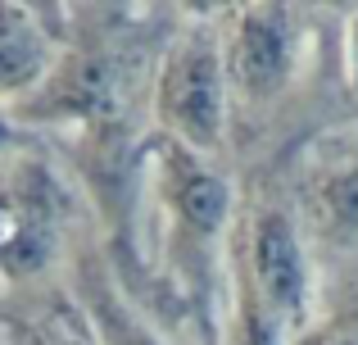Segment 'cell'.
<instances>
[{"label":"cell","instance_id":"6da1fadb","mask_svg":"<svg viewBox=\"0 0 358 345\" xmlns=\"http://www.w3.org/2000/svg\"><path fill=\"white\" fill-rule=\"evenodd\" d=\"M227 50L213 23H195L173 41L155 87V114L177 146L209 155L227 132Z\"/></svg>","mask_w":358,"mask_h":345},{"label":"cell","instance_id":"7a4b0ae2","mask_svg":"<svg viewBox=\"0 0 358 345\" xmlns=\"http://www.w3.org/2000/svg\"><path fill=\"white\" fill-rule=\"evenodd\" d=\"M222 50L231 91H241L245 100H268L286 87L295 69V23L281 5H250L231 18Z\"/></svg>","mask_w":358,"mask_h":345},{"label":"cell","instance_id":"3957f363","mask_svg":"<svg viewBox=\"0 0 358 345\" xmlns=\"http://www.w3.org/2000/svg\"><path fill=\"white\" fill-rule=\"evenodd\" d=\"M250 295L277 323H295L308 304V264L295 223L281 209H263L250 227Z\"/></svg>","mask_w":358,"mask_h":345},{"label":"cell","instance_id":"277c9868","mask_svg":"<svg viewBox=\"0 0 358 345\" xmlns=\"http://www.w3.org/2000/svg\"><path fill=\"white\" fill-rule=\"evenodd\" d=\"M159 195L177 227L191 232L195 241H213L231 218V186L213 169H204L200 155L168 141L159 155Z\"/></svg>","mask_w":358,"mask_h":345},{"label":"cell","instance_id":"5b68a950","mask_svg":"<svg viewBox=\"0 0 358 345\" xmlns=\"http://www.w3.org/2000/svg\"><path fill=\"white\" fill-rule=\"evenodd\" d=\"M50 69V41H45L36 14L0 5V100L23 96Z\"/></svg>","mask_w":358,"mask_h":345},{"label":"cell","instance_id":"8992f818","mask_svg":"<svg viewBox=\"0 0 358 345\" xmlns=\"http://www.w3.org/2000/svg\"><path fill=\"white\" fill-rule=\"evenodd\" d=\"M87 314H91V328H96L100 345H168L145 318H136L109 286H91L87 291Z\"/></svg>","mask_w":358,"mask_h":345},{"label":"cell","instance_id":"52a82bcc","mask_svg":"<svg viewBox=\"0 0 358 345\" xmlns=\"http://www.w3.org/2000/svg\"><path fill=\"white\" fill-rule=\"evenodd\" d=\"M327 218H331L336 227L358 232V169L336 177V182L327 186Z\"/></svg>","mask_w":358,"mask_h":345},{"label":"cell","instance_id":"ba28073f","mask_svg":"<svg viewBox=\"0 0 358 345\" xmlns=\"http://www.w3.org/2000/svg\"><path fill=\"white\" fill-rule=\"evenodd\" d=\"M345 78L358 91V9L345 18Z\"/></svg>","mask_w":358,"mask_h":345},{"label":"cell","instance_id":"9c48e42d","mask_svg":"<svg viewBox=\"0 0 358 345\" xmlns=\"http://www.w3.org/2000/svg\"><path fill=\"white\" fill-rule=\"evenodd\" d=\"M36 345H91V332L82 337L78 328H64V323H50V332H41Z\"/></svg>","mask_w":358,"mask_h":345},{"label":"cell","instance_id":"30bf717a","mask_svg":"<svg viewBox=\"0 0 358 345\" xmlns=\"http://www.w3.org/2000/svg\"><path fill=\"white\" fill-rule=\"evenodd\" d=\"M304 345H358L354 337H322V341H304Z\"/></svg>","mask_w":358,"mask_h":345}]
</instances>
